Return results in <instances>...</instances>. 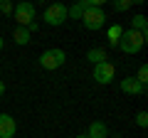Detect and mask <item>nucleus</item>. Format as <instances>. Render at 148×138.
<instances>
[{"instance_id": "nucleus-1", "label": "nucleus", "mask_w": 148, "mask_h": 138, "mask_svg": "<svg viewBox=\"0 0 148 138\" xmlns=\"http://www.w3.org/2000/svg\"><path fill=\"white\" fill-rule=\"evenodd\" d=\"M146 37L148 35H141V32H136V30H123V35H121V40H119V49H121L123 54H138L143 49V44H146Z\"/></svg>"}, {"instance_id": "nucleus-2", "label": "nucleus", "mask_w": 148, "mask_h": 138, "mask_svg": "<svg viewBox=\"0 0 148 138\" xmlns=\"http://www.w3.org/2000/svg\"><path fill=\"white\" fill-rule=\"evenodd\" d=\"M64 62H67V52L59 47H49L40 54V67L47 69V72H54V69L64 67Z\"/></svg>"}, {"instance_id": "nucleus-3", "label": "nucleus", "mask_w": 148, "mask_h": 138, "mask_svg": "<svg viewBox=\"0 0 148 138\" xmlns=\"http://www.w3.org/2000/svg\"><path fill=\"white\" fill-rule=\"evenodd\" d=\"M82 22H84L86 30H101L106 22V12L101 8H84L82 12Z\"/></svg>"}, {"instance_id": "nucleus-4", "label": "nucleus", "mask_w": 148, "mask_h": 138, "mask_svg": "<svg viewBox=\"0 0 148 138\" xmlns=\"http://www.w3.org/2000/svg\"><path fill=\"white\" fill-rule=\"evenodd\" d=\"M12 12H15L17 27H30L32 22H35V5H32V3H27V0L17 3V5L12 8Z\"/></svg>"}, {"instance_id": "nucleus-5", "label": "nucleus", "mask_w": 148, "mask_h": 138, "mask_svg": "<svg viewBox=\"0 0 148 138\" xmlns=\"http://www.w3.org/2000/svg\"><path fill=\"white\" fill-rule=\"evenodd\" d=\"M42 20L47 22V25H54V27L64 25V22H67V5H62V3H54V5H49L47 10H45Z\"/></svg>"}, {"instance_id": "nucleus-6", "label": "nucleus", "mask_w": 148, "mask_h": 138, "mask_svg": "<svg viewBox=\"0 0 148 138\" xmlns=\"http://www.w3.org/2000/svg\"><path fill=\"white\" fill-rule=\"evenodd\" d=\"M116 77V67L111 62H101V64H94V81L96 84H111Z\"/></svg>"}, {"instance_id": "nucleus-7", "label": "nucleus", "mask_w": 148, "mask_h": 138, "mask_svg": "<svg viewBox=\"0 0 148 138\" xmlns=\"http://www.w3.org/2000/svg\"><path fill=\"white\" fill-rule=\"evenodd\" d=\"M17 123L10 113H0V138H15Z\"/></svg>"}, {"instance_id": "nucleus-8", "label": "nucleus", "mask_w": 148, "mask_h": 138, "mask_svg": "<svg viewBox=\"0 0 148 138\" xmlns=\"http://www.w3.org/2000/svg\"><path fill=\"white\" fill-rule=\"evenodd\" d=\"M121 91L128 96H141V94H146V86L138 84L136 77H126V79H121Z\"/></svg>"}, {"instance_id": "nucleus-9", "label": "nucleus", "mask_w": 148, "mask_h": 138, "mask_svg": "<svg viewBox=\"0 0 148 138\" xmlns=\"http://www.w3.org/2000/svg\"><path fill=\"white\" fill-rule=\"evenodd\" d=\"M109 136V128H106L104 121H91L89 128H86V138H106Z\"/></svg>"}, {"instance_id": "nucleus-10", "label": "nucleus", "mask_w": 148, "mask_h": 138, "mask_svg": "<svg viewBox=\"0 0 148 138\" xmlns=\"http://www.w3.org/2000/svg\"><path fill=\"white\" fill-rule=\"evenodd\" d=\"M86 59H89L91 64H101V62H106V59H109V52H106V49H101V47H94V49H89V52H86Z\"/></svg>"}, {"instance_id": "nucleus-11", "label": "nucleus", "mask_w": 148, "mask_h": 138, "mask_svg": "<svg viewBox=\"0 0 148 138\" xmlns=\"http://www.w3.org/2000/svg\"><path fill=\"white\" fill-rule=\"evenodd\" d=\"M30 32H27V27H15L12 30V40H15V44H20V47H25L27 42H30Z\"/></svg>"}, {"instance_id": "nucleus-12", "label": "nucleus", "mask_w": 148, "mask_h": 138, "mask_svg": "<svg viewBox=\"0 0 148 138\" xmlns=\"http://www.w3.org/2000/svg\"><path fill=\"white\" fill-rule=\"evenodd\" d=\"M121 35H123V27H121V25H114V27H109L106 37H109V44H111V47H119V40H121Z\"/></svg>"}, {"instance_id": "nucleus-13", "label": "nucleus", "mask_w": 148, "mask_h": 138, "mask_svg": "<svg viewBox=\"0 0 148 138\" xmlns=\"http://www.w3.org/2000/svg\"><path fill=\"white\" fill-rule=\"evenodd\" d=\"M146 27H148L146 15H133V20H131V30L141 32V35H148V32H146Z\"/></svg>"}, {"instance_id": "nucleus-14", "label": "nucleus", "mask_w": 148, "mask_h": 138, "mask_svg": "<svg viewBox=\"0 0 148 138\" xmlns=\"http://www.w3.org/2000/svg\"><path fill=\"white\" fill-rule=\"evenodd\" d=\"M82 12H84V8L77 3V5H72V8H67V20L72 17V20H82Z\"/></svg>"}, {"instance_id": "nucleus-15", "label": "nucleus", "mask_w": 148, "mask_h": 138, "mask_svg": "<svg viewBox=\"0 0 148 138\" xmlns=\"http://www.w3.org/2000/svg\"><path fill=\"white\" fill-rule=\"evenodd\" d=\"M131 5H133V0H114V10H116V12H123V10H128Z\"/></svg>"}, {"instance_id": "nucleus-16", "label": "nucleus", "mask_w": 148, "mask_h": 138, "mask_svg": "<svg viewBox=\"0 0 148 138\" xmlns=\"http://www.w3.org/2000/svg\"><path fill=\"white\" fill-rule=\"evenodd\" d=\"M136 81L146 86V81H148V67L146 64H141V69H138V74H136Z\"/></svg>"}, {"instance_id": "nucleus-17", "label": "nucleus", "mask_w": 148, "mask_h": 138, "mask_svg": "<svg viewBox=\"0 0 148 138\" xmlns=\"http://www.w3.org/2000/svg\"><path fill=\"white\" fill-rule=\"evenodd\" d=\"M136 126H138V128H146V126H148V113H146V111H138V113H136Z\"/></svg>"}, {"instance_id": "nucleus-18", "label": "nucleus", "mask_w": 148, "mask_h": 138, "mask_svg": "<svg viewBox=\"0 0 148 138\" xmlns=\"http://www.w3.org/2000/svg\"><path fill=\"white\" fill-rule=\"evenodd\" d=\"M0 12L3 15H12V3L10 0H0Z\"/></svg>"}, {"instance_id": "nucleus-19", "label": "nucleus", "mask_w": 148, "mask_h": 138, "mask_svg": "<svg viewBox=\"0 0 148 138\" xmlns=\"http://www.w3.org/2000/svg\"><path fill=\"white\" fill-rule=\"evenodd\" d=\"M5 94V84H3V79H0V96Z\"/></svg>"}, {"instance_id": "nucleus-20", "label": "nucleus", "mask_w": 148, "mask_h": 138, "mask_svg": "<svg viewBox=\"0 0 148 138\" xmlns=\"http://www.w3.org/2000/svg\"><path fill=\"white\" fill-rule=\"evenodd\" d=\"M74 138H86V133H79V136H74Z\"/></svg>"}, {"instance_id": "nucleus-21", "label": "nucleus", "mask_w": 148, "mask_h": 138, "mask_svg": "<svg viewBox=\"0 0 148 138\" xmlns=\"http://www.w3.org/2000/svg\"><path fill=\"white\" fill-rule=\"evenodd\" d=\"M3 47H5V42H3V37H0V49H3Z\"/></svg>"}]
</instances>
